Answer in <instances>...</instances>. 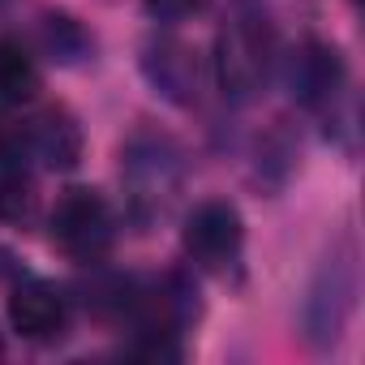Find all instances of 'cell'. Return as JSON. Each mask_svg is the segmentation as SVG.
<instances>
[{
  "label": "cell",
  "mask_w": 365,
  "mask_h": 365,
  "mask_svg": "<svg viewBox=\"0 0 365 365\" xmlns=\"http://www.w3.org/2000/svg\"><path fill=\"white\" fill-rule=\"evenodd\" d=\"M279 65V35L262 14H237L215 35V82L224 99L250 103L267 91Z\"/></svg>",
  "instance_id": "cell-1"
},
{
  "label": "cell",
  "mask_w": 365,
  "mask_h": 365,
  "mask_svg": "<svg viewBox=\"0 0 365 365\" xmlns=\"http://www.w3.org/2000/svg\"><path fill=\"white\" fill-rule=\"evenodd\" d=\"M48 228H52V245L73 262H103L108 250L116 245V211L99 190L86 185H73L56 198Z\"/></svg>",
  "instance_id": "cell-2"
},
{
  "label": "cell",
  "mask_w": 365,
  "mask_h": 365,
  "mask_svg": "<svg viewBox=\"0 0 365 365\" xmlns=\"http://www.w3.org/2000/svg\"><path fill=\"white\" fill-rule=\"evenodd\" d=\"M180 250H185L194 271L228 279L241 267V254H245V220H241V211L232 202H220V198L198 202L185 215V228H180Z\"/></svg>",
  "instance_id": "cell-3"
},
{
  "label": "cell",
  "mask_w": 365,
  "mask_h": 365,
  "mask_svg": "<svg viewBox=\"0 0 365 365\" xmlns=\"http://www.w3.org/2000/svg\"><path fill=\"white\" fill-rule=\"evenodd\" d=\"M125 185H129V202L142 220L163 215L172 194L180 190V155L168 138L155 133H138L125 146Z\"/></svg>",
  "instance_id": "cell-4"
},
{
  "label": "cell",
  "mask_w": 365,
  "mask_h": 365,
  "mask_svg": "<svg viewBox=\"0 0 365 365\" xmlns=\"http://www.w3.org/2000/svg\"><path fill=\"white\" fill-rule=\"evenodd\" d=\"M284 78H288L292 99L305 103V108H314V112H331V108L344 99V91H348L344 56H339L331 43H322V39H305V43L288 56Z\"/></svg>",
  "instance_id": "cell-5"
},
{
  "label": "cell",
  "mask_w": 365,
  "mask_h": 365,
  "mask_svg": "<svg viewBox=\"0 0 365 365\" xmlns=\"http://www.w3.org/2000/svg\"><path fill=\"white\" fill-rule=\"evenodd\" d=\"M9 327L22 339L35 344H52L65 335L69 327V297L52 284V279H31L22 275L9 292Z\"/></svg>",
  "instance_id": "cell-6"
},
{
  "label": "cell",
  "mask_w": 365,
  "mask_h": 365,
  "mask_svg": "<svg viewBox=\"0 0 365 365\" xmlns=\"http://www.w3.org/2000/svg\"><path fill=\"white\" fill-rule=\"evenodd\" d=\"M22 138H26V159H39L43 168H73L82 155V129L65 108H43L39 116L22 120Z\"/></svg>",
  "instance_id": "cell-7"
},
{
  "label": "cell",
  "mask_w": 365,
  "mask_h": 365,
  "mask_svg": "<svg viewBox=\"0 0 365 365\" xmlns=\"http://www.w3.org/2000/svg\"><path fill=\"white\" fill-rule=\"evenodd\" d=\"M39 95V65L22 39H0V103L22 108Z\"/></svg>",
  "instance_id": "cell-8"
},
{
  "label": "cell",
  "mask_w": 365,
  "mask_h": 365,
  "mask_svg": "<svg viewBox=\"0 0 365 365\" xmlns=\"http://www.w3.org/2000/svg\"><path fill=\"white\" fill-rule=\"evenodd\" d=\"M146 69L155 78V86H163L172 99H190V91L198 86V69L190 61V48L185 43H159L155 56H146Z\"/></svg>",
  "instance_id": "cell-9"
},
{
  "label": "cell",
  "mask_w": 365,
  "mask_h": 365,
  "mask_svg": "<svg viewBox=\"0 0 365 365\" xmlns=\"http://www.w3.org/2000/svg\"><path fill=\"white\" fill-rule=\"evenodd\" d=\"M39 207V194H35V176L26 163H9L0 168V220L9 224H26Z\"/></svg>",
  "instance_id": "cell-10"
},
{
  "label": "cell",
  "mask_w": 365,
  "mask_h": 365,
  "mask_svg": "<svg viewBox=\"0 0 365 365\" xmlns=\"http://www.w3.org/2000/svg\"><path fill=\"white\" fill-rule=\"evenodd\" d=\"M43 43L52 52V61H65V65H73V61H82L91 52V35L69 14H48L43 18Z\"/></svg>",
  "instance_id": "cell-11"
},
{
  "label": "cell",
  "mask_w": 365,
  "mask_h": 365,
  "mask_svg": "<svg viewBox=\"0 0 365 365\" xmlns=\"http://www.w3.org/2000/svg\"><path fill=\"white\" fill-rule=\"evenodd\" d=\"M142 5H146V14L159 18V22H180V18L198 14L207 0H142Z\"/></svg>",
  "instance_id": "cell-12"
},
{
  "label": "cell",
  "mask_w": 365,
  "mask_h": 365,
  "mask_svg": "<svg viewBox=\"0 0 365 365\" xmlns=\"http://www.w3.org/2000/svg\"><path fill=\"white\" fill-rule=\"evenodd\" d=\"M0 356H5V339H0Z\"/></svg>",
  "instance_id": "cell-13"
}]
</instances>
